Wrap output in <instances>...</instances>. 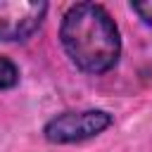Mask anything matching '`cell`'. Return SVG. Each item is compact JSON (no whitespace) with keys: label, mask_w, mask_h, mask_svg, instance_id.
<instances>
[{"label":"cell","mask_w":152,"mask_h":152,"mask_svg":"<svg viewBox=\"0 0 152 152\" xmlns=\"http://www.w3.org/2000/svg\"><path fill=\"white\" fill-rule=\"evenodd\" d=\"M59 43L66 57L86 74L114 69L121 55V36L112 14L97 2L69 5L59 24Z\"/></svg>","instance_id":"obj_1"},{"label":"cell","mask_w":152,"mask_h":152,"mask_svg":"<svg viewBox=\"0 0 152 152\" xmlns=\"http://www.w3.org/2000/svg\"><path fill=\"white\" fill-rule=\"evenodd\" d=\"M19 83V69L10 57L0 55V90H10Z\"/></svg>","instance_id":"obj_4"},{"label":"cell","mask_w":152,"mask_h":152,"mask_svg":"<svg viewBox=\"0 0 152 152\" xmlns=\"http://www.w3.org/2000/svg\"><path fill=\"white\" fill-rule=\"evenodd\" d=\"M48 14V2L0 0V40L21 43L31 38Z\"/></svg>","instance_id":"obj_3"},{"label":"cell","mask_w":152,"mask_h":152,"mask_svg":"<svg viewBox=\"0 0 152 152\" xmlns=\"http://www.w3.org/2000/svg\"><path fill=\"white\" fill-rule=\"evenodd\" d=\"M112 114L104 109H78V112H62L43 126V138L52 145H69L95 138L112 126Z\"/></svg>","instance_id":"obj_2"},{"label":"cell","mask_w":152,"mask_h":152,"mask_svg":"<svg viewBox=\"0 0 152 152\" xmlns=\"http://www.w3.org/2000/svg\"><path fill=\"white\" fill-rule=\"evenodd\" d=\"M131 10L142 19V24L152 26V2H131Z\"/></svg>","instance_id":"obj_5"}]
</instances>
